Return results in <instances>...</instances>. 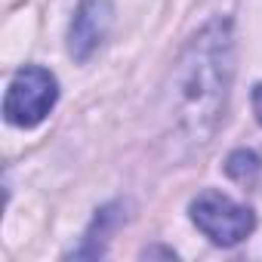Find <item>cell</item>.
<instances>
[{
	"label": "cell",
	"mask_w": 262,
	"mask_h": 262,
	"mask_svg": "<svg viewBox=\"0 0 262 262\" xmlns=\"http://www.w3.org/2000/svg\"><path fill=\"white\" fill-rule=\"evenodd\" d=\"M234 77L231 22H207L182 50L170 74V120L191 145H207L225 117Z\"/></svg>",
	"instance_id": "6da1fadb"
},
{
	"label": "cell",
	"mask_w": 262,
	"mask_h": 262,
	"mask_svg": "<svg viewBox=\"0 0 262 262\" xmlns=\"http://www.w3.org/2000/svg\"><path fill=\"white\" fill-rule=\"evenodd\" d=\"M188 213H191V222L219 247H234L256 228L253 210L231 201L222 191H201L191 201Z\"/></svg>",
	"instance_id": "7a4b0ae2"
},
{
	"label": "cell",
	"mask_w": 262,
	"mask_h": 262,
	"mask_svg": "<svg viewBox=\"0 0 262 262\" xmlns=\"http://www.w3.org/2000/svg\"><path fill=\"white\" fill-rule=\"evenodd\" d=\"M59 99V83L47 68L28 65L22 68L4 99V117L13 126H37L56 105Z\"/></svg>",
	"instance_id": "3957f363"
},
{
	"label": "cell",
	"mask_w": 262,
	"mask_h": 262,
	"mask_svg": "<svg viewBox=\"0 0 262 262\" xmlns=\"http://www.w3.org/2000/svg\"><path fill=\"white\" fill-rule=\"evenodd\" d=\"M111 4L108 0H80V7L71 19L68 28V53L77 62H86L105 40L108 28H111Z\"/></svg>",
	"instance_id": "277c9868"
},
{
	"label": "cell",
	"mask_w": 262,
	"mask_h": 262,
	"mask_svg": "<svg viewBox=\"0 0 262 262\" xmlns=\"http://www.w3.org/2000/svg\"><path fill=\"white\" fill-rule=\"evenodd\" d=\"M259 158L253 155V151H234L228 161H225V173L234 179V182H253L256 179V173H259Z\"/></svg>",
	"instance_id": "5b68a950"
},
{
	"label": "cell",
	"mask_w": 262,
	"mask_h": 262,
	"mask_svg": "<svg viewBox=\"0 0 262 262\" xmlns=\"http://www.w3.org/2000/svg\"><path fill=\"white\" fill-rule=\"evenodd\" d=\"M253 114L262 123V83H256V90H253Z\"/></svg>",
	"instance_id": "8992f818"
}]
</instances>
